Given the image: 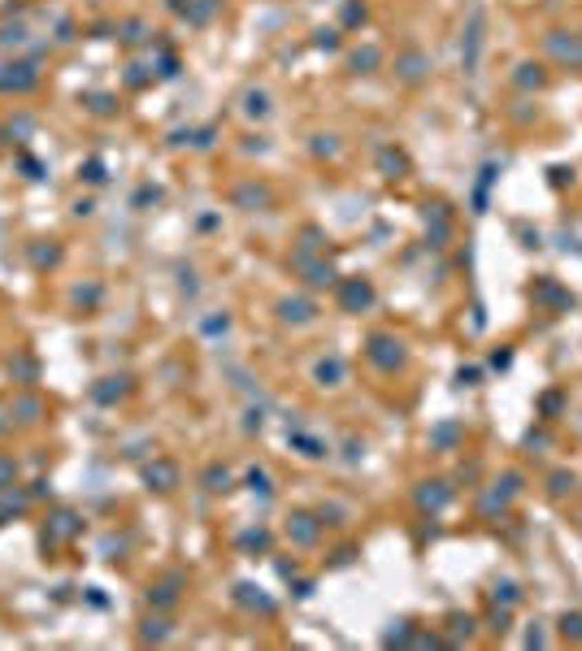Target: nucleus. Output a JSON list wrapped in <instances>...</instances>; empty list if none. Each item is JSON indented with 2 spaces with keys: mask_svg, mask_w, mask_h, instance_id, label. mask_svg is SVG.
Returning a JSON list of instances; mask_svg holds the SVG:
<instances>
[{
  "mask_svg": "<svg viewBox=\"0 0 582 651\" xmlns=\"http://www.w3.org/2000/svg\"><path fill=\"white\" fill-rule=\"evenodd\" d=\"M226 487H230L226 469H222V474H217V469H213V474H209V491H226Z\"/></svg>",
  "mask_w": 582,
  "mask_h": 651,
  "instance_id": "obj_3",
  "label": "nucleus"
},
{
  "mask_svg": "<svg viewBox=\"0 0 582 651\" xmlns=\"http://www.w3.org/2000/svg\"><path fill=\"white\" fill-rule=\"evenodd\" d=\"M152 478H157V482H161V487H157V491H170V487H174V478H178V474H174V465H157V469H148V482H152Z\"/></svg>",
  "mask_w": 582,
  "mask_h": 651,
  "instance_id": "obj_1",
  "label": "nucleus"
},
{
  "mask_svg": "<svg viewBox=\"0 0 582 651\" xmlns=\"http://www.w3.org/2000/svg\"><path fill=\"white\" fill-rule=\"evenodd\" d=\"M5 487H13V461L9 456H0V491Z\"/></svg>",
  "mask_w": 582,
  "mask_h": 651,
  "instance_id": "obj_2",
  "label": "nucleus"
},
{
  "mask_svg": "<svg viewBox=\"0 0 582 651\" xmlns=\"http://www.w3.org/2000/svg\"><path fill=\"white\" fill-rule=\"evenodd\" d=\"M157 604L170 608V604H174V591H170V586H157Z\"/></svg>",
  "mask_w": 582,
  "mask_h": 651,
  "instance_id": "obj_4",
  "label": "nucleus"
}]
</instances>
